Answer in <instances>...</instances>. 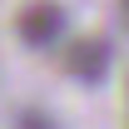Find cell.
<instances>
[{
    "mask_svg": "<svg viewBox=\"0 0 129 129\" xmlns=\"http://www.w3.org/2000/svg\"><path fill=\"white\" fill-rule=\"evenodd\" d=\"M15 129H60V124H55V114H45V109H25L15 119Z\"/></svg>",
    "mask_w": 129,
    "mask_h": 129,
    "instance_id": "3957f363",
    "label": "cell"
},
{
    "mask_svg": "<svg viewBox=\"0 0 129 129\" xmlns=\"http://www.w3.org/2000/svg\"><path fill=\"white\" fill-rule=\"evenodd\" d=\"M119 5H124V15H129V0H119Z\"/></svg>",
    "mask_w": 129,
    "mask_h": 129,
    "instance_id": "277c9868",
    "label": "cell"
},
{
    "mask_svg": "<svg viewBox=\"0 0 129 129\" xmlns=\"http://www.w3.org/2000/svg\"><path fill=\"white\" fill-rule=\"evenodd\" d=\"M64 25H70V20H64V5H55V0H30V5L20 10V20H15V35L30 50H50V45H60Z\"/></svg>",
    "mask_w": 129,
    "mask_h": 129,
    "instance_id": "6da1fadb",
    "label": "cell"
},
{
    "mask_svg": "<svg viewBox=\"0 0 129 129\" xmlns=\"http://www.w3.org/2000/svg\"><path fill=\"white\" fill-rule=\"evenodd\" d=\"M64 70H70L75 80H84V84L104 80V70H109V45H104V40H80V45L64 55Z\"/></svg>",
    "mask_w": 129,
    "mask_h": 129,
    "instance_id": "7a4b0ae2",
    "label": "cell"
}]
</instances>
